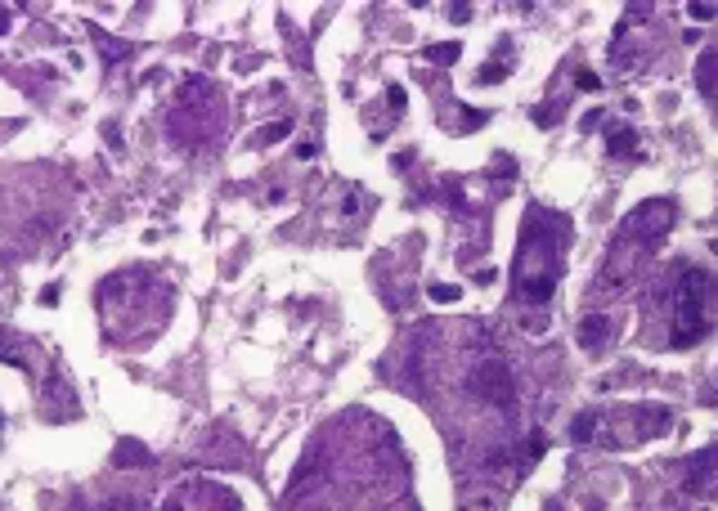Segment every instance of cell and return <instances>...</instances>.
Listing matches in <instances>:
<instances>
[{"label":"cell","mask_w":718,"mask_h":511,"mask_svg":"<svg viewBox=\"0 0 718 511\" xmlns=\"http://www.w3.org/2000/svg\"><path fill=\"white\" fill-rule=\"evenodd\" d=\"M696 85H700V94H718V50H705L700 58H696Z\"/></svg>","instance_id":"12"},{"label":"cell","mask_w":718,"mask_h":511,"mask_svg":"<svg viewBox=\"0 0 718 511\" xmlns=\"http://www.w3.org/2000/svg\"><path fill=\"white\" fill-rule=\"evenodd\" d=\"M162 511H242V503H238L234 489H225L216 480H193V484H185V489H175L166 498Z\"/></svg>","instance_id":"7"},{"label":"cell","mask_w":718,"mask_h":511,"mask_svg":"<svg viewBox=\"0 0 718 511\" xmlns=\"http://www.w3.org/2000/svg\"><path fill=\"white\" fill-rule=\"evenodd\" d=\"M458 296H462V291H458L454 283H435V287H431V301H440V305H454Z\"/></svg>","instance_id":"20"},{"label":"cell","mask_w":718,"mask_h":511,"mask_svg":"<svg viewBox=\"0 0 718 511\" xmlns=\"http://www.w3.org/2000/svg\"><path fill=\"white\" fill-rule=\"evenodd\" d=\"M598 412H583V417H575V422H570V440H575V444H593V431H598Z\"/></svg>","instance_id":"15"},{"label":"cell","mask_w":718,"mask_h":511,"mask_svg":"<svg viewBox=\"0 0 718 511\" xmlns=\"http://www.w3.org/2000/svg\"><path fill=\"white\" fill-rule=\"evenodd\" d=\"M0 359H5V363H14V368H27V359H23V350H18L14 332H0Z\"/></svg>","instance_id":"18"},{"label":"cell","mask_w":718,"mask_h":511,"mask_svg":"<svg viewBox=\"0 0 718 511\" xmlns=\"http://www.w3.org/2000/svg\"><path fill=\"white\" fill-rule=\"evenodd\" d=\"M498 77H507V68H503V63H485V68L476 72V81H481V85H485V81H498Z\"/></svg>","instance_id":"25"},{"label":"cell","mask_w":718,"mask_h":511,"mask_svg":"<svg viewBox=\"0 0 718 511\" xmlns=\"http://www.w3.org/2000/svg\"><path fill=\"white\" fill-rule=\"evenodd\" d=\"M9 32V9H0V36Z\"/></svg>","instance_id":"32"},{"label":"cell","mask_w":718,"mask_h":511,"mask_svg":"<svg viewBox=\"0 0 718 511\" xmlns=\"http://www.w3.org/2000/svg\"><path fill=\"white\" fill-rule=\"evenodd\" d=\"M113 467H149V448L135 444V440H121L117 453H113Z\"/></svg>","instance_id":"14"},{"label":"cell","mask_w":718,"mask_h":511,"mask_svg":"<svg viewBox=\"0 0 718 511\" xmlns=\"http://www.w3.org/2000/svg\"><path fill=\"white\" fill-rule=\"evenodd\" d=\"M287 130H292V121H274V126H265L261 135H256V144H261V149H265V144H278Z\"/></svg>","instance_id":"19"},{"label":"cell","mask_w":718,"mask_h":511,"mask_svg":"<svg viewBox=\"0 0 718 511\" xmlns=\"http://www.w3.org/2000/svg\"><path fill=\"white\" fill-rule=\"evenodd\" d=\"M611 332H615L611 314H583V323H579V346L588 350V355H598L606 341H611Z\"/></svg>","instance_id":"8"},{"label":"cell","mask_w":718,"mask_h":511,"mask_svg":"<svg viewBox=\"0 0 718 511\" xmlns=\"http://www.w3.org/2000/svg\"><path fill=\"white\" fill-rule=\"evenodd\" d=\"M714 467H718V444H710L705 453H691V458H687V471H683V476H687V489H705Z\"/></svg>","instance_id":"9"},{"label":"cell","mask_w":718,"mask_h":511,"mask_svg":"<svg viewBox=\"0 0 718 511\" xmlns=\"http://www.w3.org/2000/svg\"><path fill=\"white\" fill-rule=\"evenodd\" d=\"M485 121H490V113H481V108H462V126H467V130H481Z\"/></svg>","instance_id":"23"},{"label":"cell","mask_w":718,"mask_h":511,"mask_svg":"<svg viewBox=\"0 0 718 511\" xmlns=\"http://www.w3.org/2000/svg\"><path fill=\"white\" fill-rule=\"evenodd\" d=\"M458 54H462V45H458V41H440V45H431V50H427V58H431V63H440V68L458 63Z\"/></svg>","instance_id":"17"},{"label":"cell","mask_w":718,"mask_h":511,"mask_svg":"<svg viewBox=\"0 0 718 511\" xmlns=\"http://www.w3.org/2000/svg\"><path fill=\"white\" fill-rule=\"evenodd\" d=\"M714 296H718V283L710 270L700 265H687L678 274V287H674V336L669 346L674 350H691L710 336L714 327Z\"/></svg>","instance_id":"5"},{"label":"cell","mask_w":718,"mask_h":511,"mask_svg":"<svg viewBox=\"0 0 718 511\" xmlns=\"http://www.w3.org/2000/svg\"><path fill=\"white\" fill-rule=\"evenodd\" d=\"M526 453H530V458H543V453H547V435H543V431H530Z\"/></svg>","instance_id":"22"},{"label":"cell","mask_w":718,"mask_h":511,"mask_svg":"<svg viewBox=\"0 0 718 511\" xmlns=\"http://www.w3.org/2000/svg\"><path fill=\"white\" fill-rule=\"evenodd\" d=\"M409 162H413V153H400V157H391V166H395V170H409Z\"/></svg>","instance_id":"31"},{"label":"cell","mask_w":718,"mask_h":511,"mask_svg":"<svg viewBox=\"0 0 718 511\" xmlns=\"http://www.w3.org/2000/svg\"><path fill=\"white\" fill-rule=\"evenodd\" d=\"M570 242V220L547 206H530L521 220V242H516V265H512V287L526 305H543L562 278V255Z\"/></svg>","instance_id":"1"},{"label":"cell","mask_w":718,"mask_h":511,"mask_svg":"<svg viewBox=\"0 0 718 511\" xmlns=\"http://www.w3.org/2000/svg\"><path fill=\"white\" fill-rule=\"evenodd\" d=\"M521 327H526L530 336H539V332H547V314H526V319H521Z\"/></svg>","instance_id":"24"},{"label":"cell","mask_w":718,"mask_h":511,"mask_svg":"<svg viewBox=\"0 0 718 511\" xmlns=\"http://www.w3.org/2000/svg\"><path fill=\"white\" fill-rule=\"evenodd\" d=\"M45 399H50L54 417H68V412H77V395H72V386L63 381V377H50V381H45Z\"/></svg>","instance_id":"11"},{"label":"cell","mask_w":718,"mask_h":511,"mask_svg":"<svg viewBox=\"0 0 718 511\" xmlns=\"http://www.w3.org/2000/svg\"><path fill=\"white\" fill-rule=\"evenodd\" d=\"M606 149H611V157H638V130H633V126H615L611 139H606Z\"/></svg>","instance_id":"13"},{"label":"cell","mask_w":718,"mask_h":511,"mask_svg":"<svg viewBox=\"0 0 718 511\" xmlns=\"http://www.w3.org/2000/svg\"><path fill=\"white\" fill-rule=\"evenodd\" d=\"M386 103H391V108H395V113H400V108H404V103H409V94H404V85H386Z\"/></svg>","instance_id":"26"},{"label":"cell","mask_w":718,"mask_h":511,"mask_svg":"<svg viewBox=\"0 0 718 511\" xmlns=\"http://www.w3.org/2000/svg\"><path fill=\"white\" fill-rule=\"evenodd\" d=\"M674 220H678L674 198H647V202L633 206L624 220H619V234L611 242V251H606L602 283H611V291H629L633 283H638V274H642V260L669 238Z\"/></svg>","instance_id":"3"},{"label":"cell","mask_w":718,"mask_h":511,"mask_svg":"<svg viewBox=\"0 0 718 511\" xmlns=\"http://www.w3.org/2000/svg\"><path fill=\"white\" fill-rule=\"evenodd\" d=\"M449 18H454V23H467L471 9H467V5H454V9H449Z\"/></svg>","instance_id":"29"},{"label":"cell","mask_w":718,"mask_h":511,"mask_svg":"<svg viewBox=\"0 0 718 511\" xmlns=\"http://www.w3.org/2000/svg\"><path fill=\"white\" fill-rule=\"evenodd\" d=\"M579 90H588V94H593V90H602L598 72H588V68H583V72H579Z\"/></svg>","instance_id":"27"},{"label":"cell","mask_w":718,"mask_h":511,"mask_svg":"<svg viewBox=\"0 0 718 511\" xmlns=\"http://www.w3.org/2000/svg\"><path fill=\"white\" fill-rule=\"evenodd\" d=\"M669 426H674V417H669V408H660V404H647V408H638V435H642V440H655V435H664Z\"/></svg>","instance_id":"10"},{"label":"cell","mask_w":718,"mask_h":511,"mask_svg":"<svg viewBox=\"0 0 718 511\" xmlns=\"http://www.w3.org/2000/svg\"><path fill=\"white\" fill-rule=\"evenodd\" d=\"M104 139H108V144H113V149H117V144H121V130L113 126V121H108V130H104Z\"/></svg>","instance_id":"30"},{"label":"cell","mask_w":718,"mask_h":511,"mask_svg":"<svg viewBox=\"0 0 718 511\" xmlns=\"http://www.w3.org/2000/svg\"><path fill=\"white\" fill-rule=\"evenodd\" d=\"M94 36H99V32H94ZM99 45H104V63H126V58H130V45L126 41H113V36H99Z\"/></svg>","instance_id":"16"},{"label":"cell","mask_w":718,"mask_h":511,"mask_svg":"<svg viewBox=\"0 0 718 511\" xmlns=\"http://www.w3.org/2000/svg\"><path fill=\"white\" fill-rule=\"evenodd\" d=\"M467 395L481 399V404H490V408H512L516 404V381H512V372H507V363L498 355H485L481 363H471Z\"/></svg>","instance_id":"6"},{"label":"cell","mask_w":718,"mask_h":511,"mask_svg":"<svg viewBox=\"0 0 718 511\" xmlns=\"http://www.w3.org/2000/svg\"><path fill=\"white\" fill-rule=\"evenodd\" d=\"M166 135H171L175 149H211L216 139L225 135V99L206 77H189L180 85V99L166 113Z\"/></svg>","instance_id":"4"},{"label":"cell","mask_w":718,"mask_h":511,"mask_svg":"<svg viewBox=\"0 0 718 511\" xmlns=\"http://www.w3.org/2000/svg\"><path fill=\"white\" fill-rule=\"evenodd\" d=\"M687 14L696 18V23H714V18H718V5H700V0H691V5H687Z\"/></svg>","instance_id":"21"},{"label":"cell","mask_w":718,"mask_h":511,"mask_svg":"<svg viewBox=\"0 0 718 511\" xmlns=\"http://www.w3.org/2000/svg\"><path fill=\"white\" fill-rule=\"evenodd\" d=\"M41 305H50V310L58 305V283H50V287H45V291H41Z\"/></svg>","instance_id":"28"},{"label":"cell","mask_w":718,"mask_h":511,"mask_svg":"<svg viewBox=\"0 0 718 511\" xmlns=\"http://www.w3.org/2000/svg\"><path fill=\"white\" fill-rule=\"evenodd\" d=\"M149 301H171V287L149 270H126L99 283V314L113 346H149L166 327L162 314H149Z\"/></svg>","instance_id":"2"}]
</instances>
